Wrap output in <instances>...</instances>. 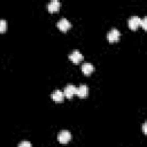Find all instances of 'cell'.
<instances>
[{
    "instance_id": "1",
    "label": "cell",
    "mask_w": 147,
    "mask_h": 147,
    "mask_svg": "<svg viewBox=\"0 0 147 147\" xmlns=\"http://www.w3.org/2000/svg\"><path fill=\"white\" fill-rule=\"evenodd\" d=\"M119 37H121V33H119V31L117 29H111L108 32V34H107V39H108L109 42H116V41H118L119 40Z\"/></svg>"
},
{
    "instance_id": "2",
    "label": "cell",
    "mask_w": 147,
    "mask_h": 147,
    "mask_svg": "<svg viewBox=\"0 0 147 147\" xmlns=\"http://www.w3.org/2000/svg\"><path fill=\"white\" fill-rule=\"evenodd\" d=\"M70 139H71V133H70L69 131H67V130L61 131V132L59 133V136H57V140H59L61 144H67V142L70 141Z\"/></svg>"
},
{
    "instance_id": "3",
    "label": "cell",
    "mask_w": 147,
    "mask_h": 147,
    "mask_svg": "<svg viewBox=\"0 0 147 147\" xmlns=\"http://www.w3.org/2000/svg\"><path fill=\"white\" fill-rule=\"evenodd\" d=\"M63 92H64V93H63V95H64L65 98L71 99V98L76 94V92H77V87H76L75 85H67Z\"/></svg>"
},
{
    "instance_id": "4",
    "label": "cell",
    "mask_w": 147,
    "mask_h": 147,
    "mask_svg": "<svg viewBox=\"0 0 147 147\" xmlns=\"http://www.w3.org/2000/svg\"><path fill=\"white\" fill-rule=\"evenodd\" d=\"M140 21H141L140 17H138V16H132V17L129 20V22H127L129 28H130L131 30H137V29L140 26Z\"/></svg>"
},
{
    "instance_id": "5",
    "label": "cell",
    "mask_w": 147,
    "mask_h": 147,
    "mask_svg": "<svg viewBox=\"0 0 147 147\" xmlns=\"http://www.w3.org/2000/svg\"><path fill=\"white\" fill-rule=\"evenodd\" d=\"M57 28L61 30V31H68L70 28H71V23L67 20V18H62L57 22Z\"/></svg>"
},
{
    "instance_id": "6",
    "label": "cell",
    "mask_w": 147,
    "mask_h": 147,
    "mask_svg": "<svg viewBox=\"0 0 147 147\" xmlns=\"http://www.w3.org/2000/svg\"><path fill=\"white\" fill-rule=\"evenodd\" d=\"M63 98H64L63 92L60 91V90H55V91L52 93V99H53V101L56 102V103H61V102L63 101Z\"/></svg>"
},
{
    "instance_id": "7",
    "label": "cell",
    "mask_w": 147,
    "mask_h": 147,
    "mask_svg": "<svg viewBox=\"0 0 147 147\" xmlns=\"http://www.w3.org/2000/svg\"><path fill=\"white\" fill-rule=\"evenodd\" d=\"M69 59H70L74 63H79V62L83 60V55L80 54V52H79V51L75 49V51L69 55Z\"/></svg>"
},
{
    "instance_id": "8",
    "label": "cell",
    "mask_w": 147,
    "mask_h": 147,
    "mask_svg": "<svg viewBox=\"0 0 147 147\" xmlns=\"http://www.w3.org/2000/svg\"><path fill=\"white\" fill-rule=\"evenodd\" d=\"M76 94L79 96V98H86L87 94H88V87L86 85H80L79 87H77V92Z\"/></svg>"
},
{
    "instance_id": "9",
    "label": "cell",
    "mask_w": 147,
    "mask_h": 147,
    "mask_svg": "<svg viewBox=\"0 0 147 147\" xmlns=\"http://www.w3.org/2000/svg\"><path fill=\"white\" fill-rule=\"evenodd\" d=\"M47 9H48L49 13H56V11H59V9H60V2L57 0L51 1L48 3V6H47Z\"/></svg>"
},
{
    "instance_id": "10",
    "label": "cell",
    "mask_w": 147,
    "mask_h": 147,
    "mask_svg": "<svg viewBox=\"0 0 147 147\" xmlns=\"http://www.w3.org/2000/svg\"><path fill=\"white\" fill-rule=\"evenodd\" d=\"M93 70H94V67L91 63H84L82 65V71H83V74L85 76H90L93 72Z\"/></svg>"
},
{
    "instance_id": "11",
    "label": "cell",
    "mask_w": 147,
    "mask_h": 147,
    "mask_svg": "<svg viewBox=\"0 0 147 147\" xmlns=\"http://www.w3.org/2000/svg\"><path fill=\"white\" fill-rule=\"evenodd\" d=\"M7 29V22L5 20H0V32H5Z\"/></svg>"
},
{
    "instance_id": "12",
    "label": "cell",
    "mask_w": 147,
    "mask_h": 147,
    "mask_svg": "<svg viewBox=\"0 0 147 147\" xmlns=\"http://www.w3.org/2000/svg\"><path fill=\"white\" fill-rule=\"evenodd\" d=\"M140 26H141L144 30H147V17L141 18V21H140Z\"/></svg>"
},
{
    "instance_id": "13",
    "label": "cell",
    "mask_w": 147,
    "mask_h": 147,
    "mask_svg": "<svg viewBox=\"0 0 147 147\" xmlns=\"http://www.w3.org/2000/svg\"><path fill=\"white\" fill-rule=\"evenodd\" d=\"M18 147H31V142L30 141H22L18 144Z\"/></svg>"
},
{
    "instance_id": "14",
    "label": "cell",
    "mask_w": 147,
    "mask_h": 147,
    "mask_svg": "<svg viewBox=\"0 0 147 147\" xmlns=\"http://www.w3.org/2000/svg\"><path fill=\"white\" fill-rule=\"evenodd\" d=\"M146 127H147V124L144 123V126H142V131H144V133H146Z\"/></svg>"
}]
</instances>
